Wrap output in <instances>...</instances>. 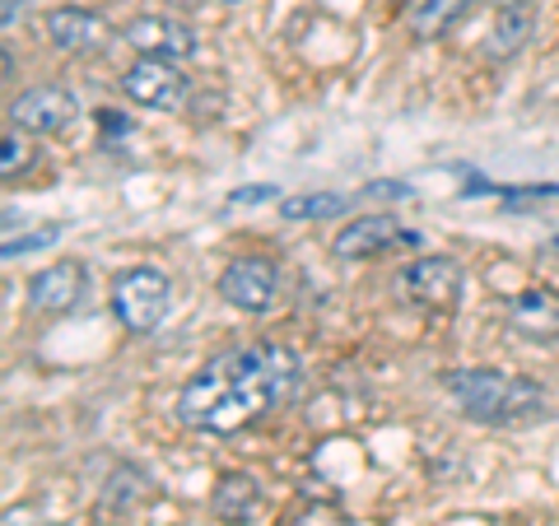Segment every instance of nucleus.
<instances>
[{
    "label": "nucleus",
    "mask_w": 559,
    "mask_h": 526,
    "mask_svg": "<svg viewBox=\"0 0 559 526\" xmlns=\"http://www.w3.org/2000/svg\"><path fill=\"white\" fill-rule=\"evenodd\" d=\"M299 355L280 340H248L219 349L178 396V419L187 429L229 438L266 419L299 392Z\"/></svg>",
    "instance_id": "1"
},
{
    "label": "nucleus",
    "mask_w": 559,
    "mask_h": 526,
    "mask_svg": "<svg viewBox=\"0 0 559 526\" xmlns=\"http://www.w3.org/2000/svg\"><path fill=\"white\" fill-rule=\"evenodd\" d=\"M443 387L476 425H522L546 410V392L532 378L499 373V368H452Z\"/></svg>",
    "instance_id": "2"
},
{
    "label": "nucleus",
    "mask_w": 559,
    "mask_h": 526,
    "mask_svg": "<svg viewBox=\"0 0 559 526\" xmlns=\"http://www.w3.org/2000/svg\"><path fill=\"white\" fill-rule=\"evenodd\" d=\"M168 298H173V285L164 271H154V266L121 271L112 279V318L127 326L131 336H150V331L168 318Z\"/></svg>",
    "instance_id": "3"
},
{
    "label": "nucleus",
    "mask_w": 559,
    "mask_h": 526,
    "mask_svg": "<svg viewBox=\"0 0 559 526\" xmlns=\"http://www.w3.org/2000/svg\"><path fill=\"white\" fill-rule=\"evenodd\" d=\"M462 285H466V275H462L457 261H448V256H419L396 275V294L415 308H429V312L457 308Z\"/></svg>",
    "instance_id": "4"
},
{
    "label": "nucleus",
    "mask_w": 559,
    "mask_h": 526,
    "mask_svg": "<svg viewBox=\"0 0 559 526\" xmlns=\"http://www.w3.org/2000/svg\"><path fill=\"white\" fill-rule=\"evenodd\" d=\"M121 89L131 94V103L150 112H178L187 103V75L178 70V61H159V57H140L127 75H121Z\"/></svg>",
    "instance_id": "5"
},
{
    "label": "nucleus",
    "mask_w": 559,
    "mask_h": 526,
    "mask_svg": "<svg viewBox=\"0 0 559 526\" xmlns=\"http://www.w3.org/2000/svg\"><path fill=\"white\" fill-rule=\"evenodd\" d=\"M275 289H280V271L271 256H238L219 275V298L238 312H266L275 303Z\"/></svg>",
    "instance_id": "6"
},
{
    "label": "nucleus",
    "mask_w": 559,
    "mask_h": 526,
    "mask_svg": "<svg viewBox=\"0 0 559 526\" xmlns=\"http://www.w3.org/2000/svg\"><path fill=\"white\" fill-rule=\"evenodd\" d=\"M75 117H80V103L70 89H61V84H38V89H28L10 103V121L28 135H57Z\"/></svg>",
    "instance_id": "7"
},
{
    "label": "nucleus",
    "mask_w": 559,
    "mask_h": 526,
    "mask_svg": "<svg viewBox=\"0 0 559 526\" xmlns=\"http://www.w3.org/2000/svg\"><path fill=\"white\" fill-rule=\"evenodd\" d=\"M415 234L401 229V224L392 215H364L355 224H345V229L336 234V242H331V252H336L341 261H369V256H382L392 248H415Z\"/></svg>",
    "instance_id": "8"
},
{
    "label": "nucleus",
    "mask_w": 559,
    "mask_h": 526,
    "mask_svg": "<svg viewBox=\"0 0 559 526\" xmlns=\"http://www.w3.org/2000/svg\"><path fill=\"white\" fill-rule=\"evenodd\" d=\"M84 294H90V271H84V261H57V266H47L28 279V303L38 312H47V318L75 312L84 303Z\"/></svg>",
    "instance_id": "9"
},
{
    "label": "nucleus",
    "mask_w": 559,
    "mask_h": 526,
    "mask_svg": "<svg viewBox=\"0 0 559 526\" xmlns=\"http://www.w3.org/2000/svg\"><path fill=\"white\" fill-rule=\"evenodd\" d=\"M127 43L140 51V57H159V61L197 57V33L178 20H164V14H140V20H131Z\"/></svg>",
    "instance_id": "10"
},
{
    "label": "nucleus",
    "mask_w": 559,
    "mask_h": 526,
    "mask_svg": "<svg viewBox=\"0 0 559 526\" xmlns=\"http://www.w3.org/2000/svg\"><path fill=\"white\" fill-rule=\"evenodd\" d=\"M47 38L57 43L61 51H75V57H90V51H103L112 43V24L94 10L80 5H61L47 14Z\"/></svg>",
    "instance_id": "11"
},
{
    "label": "nucleus",
    "mask_w": 559,
    "mask_h": 526,
    "mask_svg": "<svg viewBox=\"0 0 559 526\" xmlns=\"http://www.w3.org/2000/svg\"><path fill=\"white\" fill-rule=\"evenodd\" d=\"M503 322H509L522 340H559V294L555 289H522L509 298L503 308Z\"/></svg>",
    "instance_id": "12"
},
{
    "label": "nucleus",
    "mask_w": 559,
    "mask_h": 526,
    "mask_svg": "<svg viewBox=\"0 0 559 526\" xmlns=\"http://www.w3.org/2000/svg\"><path fill=\"white\" fill-rule=\"evenodd\" d=\"M210 507H215L219 522L238 526V522H248L257 507H261V489H257L252 476H238V470H234V476H219L215 494H210Z\"/></svg>",
    "instance_id": "13"
},
{
    "label": "nucleus",
    "mask_w": 559,
    "mask_h": 526,
    "mask_svg": "<svg viewBox=\"0 0 559 526\" xmlns=\"http://www.w3.org/2000/svg\"><path fill=\"white\" fill-rule=\"evenodd\" d=\"M532 28H536V14H532V10H503L499 24H495V33H489V43H485V57H489V61L518 57V51L527 47Z\"/></svg>",
    "instance_id": "14"
},
{
    "label": "nucleus",
    "mask_w": 559,
    "mask_h": 526,
    "mask_svg": "<svg viewBox=\"0 0 559 526\" xmlns=\"http://www.w3.org/2000/svg\"><path fill=\"white\" fill-rule=\"evenodd\" d=\"M471 5H476V0H419L411 10V33L415 38H439V33H448Z\"/></svg>",
    "instance_id": "15"
},
{
    "label": "nucleus",
    "mask_w": 559,
    "mask_h": 526,
    "mask_svg": "<svg viewBox=\"0 0 559 526\" xmlns=\"http://www.w3.org/2000/svg\"><path fill=\"white\" fill-rule=\"evenodd\" d=\"M349 201L336 196V191H308V196H285L280 201V219L289 224H304V219H336L345 215Z\"/></svg>",
    "instance_id": "16"
},
{
    "label": "nucleus",
    "mask_w": 559,
    "mask_h": 526,
    "mask_svg": "<svg viewBox=\"0 0 559 526\" xmlns=\"http://www.w3.org/2000/svg\"><path fill=\"white\" fill-rule=\"evenodd\" d=\"M57 224H43V229H33V234H24V238H5V256H24V252H38V248H47V242H57Z\"/></svg>",
    "instance_id": "17"
},
{
    "label": "nucleus",
    "mask_w": 559,
    "mask_h": 526,
    "mask_svg": "<svg viewBox=\"0 0 559 526\" xmlns=\"http://www.w3.org/2000/svg\"><path fill=\"white\" fill-rule=\"evenodd\" d=\"M5 154H0V172H5V178H14V172H20L24 164H28V145L14 131H5V145H0Z\"/></svg>",
    "instance_id": "18"
},
{
    "label": "nucleus",
    "mask_w": 559,
    "mask_h": 526,
    "mask_svg": "<svg viewBox=\"0 0 559 526\" xmlns=\"http://www.w3.org/2000/svg\"><path fill=\"white\" fill-rule=\"evenodd\" d=\"M261 201H280V187L271 182H257V187H242L229 196V205H261Z\"/></svg>",
    "instance_id": "19"
},
{
    "label": "nucleus",
    "mask_w": 559,
    "mask_h": 526,
    "mask_svg": "<svg viewBox=\"0 0 559 526\" xmlns=\"http://www.w3.org/2000/svg\"><path fill=\"white\" fill-rule=\"evenodd\" d=\"M299 517H308L312 526H345V517L336 513V507H326V503H308V507H299Z\"/></svg>",
    "instance_id": "20"
},
{
    "label": "nucleus",
    "mask_w": 559,
    "mask_h": 526,
    "mask_svg": "<svg viewBox=\"0 0 559 526\" xmlns=\"http://www.w3.org/2000/svg\"><path fill=\"white\" fill-rule=\"evenodd\" d=\"M369 191H373V196H392V201H401V196H411V191H406V187H401V182H373Z\"/></svg>",
    "instance_id": "21"
},
{
    "label": "nucleus",
    "mask_w": 559,
    "mask_h": 526,
    "mask_svg": "<svg viewBox=\"0 0 559 526\" xmlns=\"http://www.w3.org/2000/svg\"><path fill=\"white\" fill-rule=\"evenodd\" d=\"M20 14H24V0H5V14H0V24L14 28V20H20Z\"/></svg>",
    "instance_id": "22"
},
{
    "label": "nucleus",
    "mask_w": 559,
    "mask_h": 526,
    "mask_svg": "<svg viewBox=\"0 0 559 526\" xmlns=\"http://www.w3.org/2000/svg\"><path fill=\"white\" fill-rule=\"evenodd\" d=\"M485 5L503 14V10H532V0H485Z\"/></svg>",
    "instance_id": "23"
},
{
    "label": "nucleus",
    "mask_w": 559,
    "mask_h": 526,
    "mask_svg": "<svg viewBox=\"0 0 559 526\" xmlns=\"http://www.w3.org/2000/svg\"><path fill=\"white\" fill-rule=\"evenodd\" d=\"M392 5H419V0H392Z\"/></svg>",
    "instance_id": "24"
}]
</instances>
